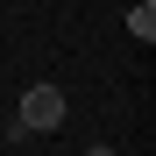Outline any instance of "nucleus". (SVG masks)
<instances>
[{"instance_id":"f03ea898","label":"nucleus","mask_w":156,"mask_h":156,"mask_svg":"<svg viewBox=\"0 0 156 156\" xmlns=\"http://www.w3.org/2000/svg\"><path fill=\"white\" fill-rule=\"evenodd\" d=\"M128 36H135V43H156V0L128 7Z\"/></svg>"},{"instance_id":"f257e3e1","label":"nucleus","mask_w":156,"mask_h":156,"mask_svg":"<svg viewBox=\"0 0 156 156\" xmlns=\"http://www.w3.org/2000/svg\"><path fill=\"white\" fill-rule=\"evenodd\" d=\"M14 128H21V135H50V128H64V92H57V85H29Z\"/></svg>"},{"instance_id":"7ed1b4c3","label":"nucleus","mask_w":156,"mask_h":156,"mask_svg":"<svg viewBox=\"0 0 156 156\" xmlns=\"http://www.w3.org/2000/svg\"><path fill=\"white\" fill-rule=\"evenodd\" d=\"M85 156H114V149H107V142H92V149H85Z\"/></svg>"}]
</instances>
